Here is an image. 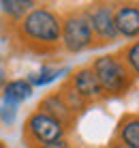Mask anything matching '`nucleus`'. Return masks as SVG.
Instances as JSON below:
<instances>
[{"label": "nucleus", "mask_w": 139, "mask_h": 148, "mask_svg": "<svg viewBox=\"0 0 139 148\" xmlns=\"http://www.w3.org/2000/svg\"><path fill=\"white\" fill-rule=\"evenodd\" d=\"M15 34L24 52L51 56L62 45V15L49 7H37L15 26Z\"/></svg>", "instance_id": "f257e3e1"}, {"label": "nucleus", "mask_w": 139, "mask_h": 148, "mask_svg": "<svg viewBox=\"0 0 139 148\" xmlns=\"http://www.w3.org/2000/svg\"><path fill=\"white\" fill-rule=\"evenodd\" d=\"M92 71L99 79L105 97H122L135 84V75L120 54H105L92 60Z\"/></svg>", "instance_id": "f03ea898"}, {"label": "nucleus", "mask_w": 139, "mask_h": 148, "mask_svg": "<svg viewBox=\"0 0 139 148\" xmlns=\"http://www.w3.org/2000/svg\"><path fill=\"white\" fill-rule=\"evenodd\" d=\"M94 47L90 17L86 9H71L62 15V49L66 54H79Z\"/></svg>", "instance_id": "7ed1b4c3"}, {"label": "nucleus", "mask_w": 139, "mask_h": 148, "mask_svg": "<svg viewBox=\"0 0 139 148\" xmlns=\"http://www.w3.org/2000/svg\"><path fill=\"white\" fill-rule=\"evenodd\" d=\"M24 142L28 148H43L58 140H64L66 127L60 120L51 118L43 112L34 110L24 122Z\"/></svg>", "instance_id": "20e7f679"}, {"label": "nucleus", "mask_w": 139, "mask_h": 148, "mask_svg": "<svg viewBox=\"0 0 139 148\" xmlns=\"http://www.w3.org/2000/svg\"><path fill=\"white\" fill-rule=\"evenodd\" d=\"M86 13L90 17L92 32H94V47L99 45L114 43L120 37L116 28V9L109 2H94L90 7H86Z\"/></svg>", "instance_id": "39448f33"}, {"label": "nucleus", "mask_w": 139, "mask_h": 148, "mask_svg": "<svg viewBox=\"0 0 139 148\" xmlns=\"http://www.w3.org/2000/svg\"><path fill=\"white\" fill-rule=\"evenodd\" d=\"M69 84L75 88V92L86 101V103H94V101L105 99V92H103L99 79H96L92 67H81L77 69L73 75L69 77Z\"/></svg>", "instance_id": "423d86ee"}, {"label": "nucleus", "mask_w": 139, "mask_h": 148, "mask_svg": "<svg viewBox=\"0 0 139 148\" xmlns=\"http://www.w3.org/2000/svg\"><path fill=\"white\" fill-rule=\"evenodd\" d=\"M116 9V28L120 37L137 39L139 37V2H120Z\"/></svg>", "instance_id": "0eeeda50"}, {"label": "nucleus", "mask_w": 139, "mask_h": 148, "mask_svg": "<svg viewBox=\"0 0 139 148\" xmlns=\"http://www.w3.org/2000/svg\"><path fill=\"white\" fill-rule=\"evenodd\" d=\"M37 110L43 112V114H47V116H51V118H56V120H60L66 129H69V127L75 122V118H77V114L66 105V101L62 99V95H60L58 90H56V92H49L47 97H43L41 103L37 105Z\"/></svg>", "instance_id": "6e6552de"}, {"label": "nucleus", "mask_w": 139, "mask_h": 148, "mask_svg": "<svg viewBox=\"0 0 139 148\" xmlns=\"http://www.w3.org/2000/svg\"><path fill=\"white\" fill-rule=\"evenodd\" d=\"M116 140L126 148H139V114L122 116L116 129Z\"/></svg>", "instance_id": "1a4fd4ad"}, {"label": "nucleus", "mask_w": 139, "mask_h": 148, "mask_svg": "<svg viewBox=\"0 0 139 148\" xmlns=\"http://www.w3.org/2000/svg\"><path fill=\"white\" fill-rule=\"evenodd\" d=\"M32 90H34V86L28 79H11V82H7V86L2 90V103L17 105L19 108L22 101L32 97Z\"/></svg>", "instance_id": "9d476101"}, {"label": "nucleus", "mask_w": 139, "mask_h": 148, "mask_svg": "<svg viewBox=\"0 0 139 148\" xmlns=\"http://www.w3.org/2000/svg\"><path fill=\"white\" fill-rule=\"evenodd\" d=\"M0 7H2V13L11 19L13 26H17L30 11L37 9V2L34 0H4V2H0Z\"/></svg>", "instance_id": "9b49d317"}, {"label": "nucleus", "mask_w": 139, "mask_h": 148, "mask_svg": "<svg viewBox=\"0 0 139 148\" xmlns=\"http://www.w3.org/2000/svg\"><path fill=\"white\" fill-rule=\"evenodd\" d=\"M66 73V69H58V67H43L39 71V73H32L28 77V82L32 86H47L51 84L54 79H58L60 75H64Z\"/></svg>", "instance_id": "f8f14e48"}, {"label": "nucleus", "mask_w": 139, "mask_h": 148, "mask_svg": "<svg viewBox=\"0 0 139 148\" xmlns=\"http://www.w3.org/2000/svg\"><path fill=\"white\" fill-rule=\"evenodd\" d=\"M118 54H120V58L128 64V69L133 71V75L139 77V41H133V43L124 45Z\"/></svg>", "instance_id": "ddd939ff"}, {"label": "nucleus", "mask_w": 139, "mask_h": 148, "mask_svg": "<svg viewBox=\"0 0 139 148\" xmlns=\"http://www.w3.org/2000/svg\"><path fill=\"white\" fill-rule=\"evenodd\" d=\"M15 116H17V105H9V103H2V120L4 125H13V120H15Z\"/></svg>", "instance_id": "4468645a"}, {"label": "nucleus", "mask_w": 139, "mask_h": 148, "mask_svg": "<svg viewBox=\"0 0 139 148\" xmlns=\"http://www.w3.org/2000/svg\"><path fill=\"white\" fill-rule=\"evenodd\" d=\"M43 148H71V142L64 137V140H58V142H54L49 146H43Z\"/></svg>", "instance_id": "2eb2a0df"}, {"label": "nucleus", "mask_w": 139, "mask_h": 148, "mask_svg": "<svg viewBox=\"0 0 139 148\" xmlns=\"http://www.w3.org/2000/svg\"><path fill=\"white\" fill-rule=\"evenodd\" d=\"M4 86H7V71H4L2 67H0V95H2Z\"/></svg>", "instance_id": "dca6fc26"}, {"label": "nucleus", "mask_w": 139, "mask_h": 148, "mask_svg": "<svg viewBox=\"0 0 139 148\" xmlns=\"http://www.w3.org/2000/svg\"><path fill=\"white\" fill-rule=\"evenodd\" d=\"M105 148H126V146H124V144H120V142H118L116 137H114V140H111V142H109V144H107Z\"/></svg>", "instance_id": "f3484780"}, {"label": "nucleus", "mask_w": 139, "mask_h": 148, "mask_svg": "<svg viewBox=\"0 0 139 148\" xmlns=\"http://www.w3.org/2000/svg\"><path fill=\"white\" fill-rule=\"evenodd\" d=\"M0 148H9L7 144H4V142H0Z\"/></svg>", "instance_id": "a211bd4d"}, {"label": "nucleus", "mask_w": 139, "mask_h": 148, "mask_svg": "<svg viewBox=\"0 0 139 148\" xmlns=\"http://www.w3.org/2000/svg\"><path fill=\"white\" fill-rule=\"evenodd\" d=\"M0 118H2V108H0Z\"/></svg>", "instance_id": "6ab92c4d"}]
</instances>
